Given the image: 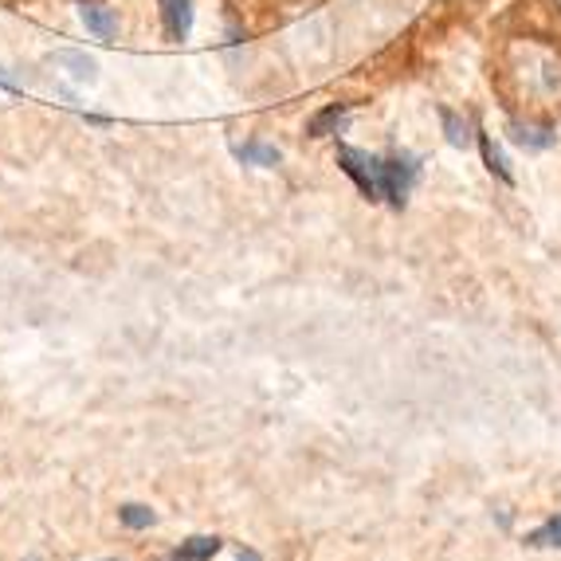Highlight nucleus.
I'll return each instance as SVG.
<instances>
[{
	"instance_id": "obj_1",
	"label": "nucleus",
	"mask_w": 561,
	"mask_h": 561,
	"mask_svg": "<svg viewBox=\"0 0 561 561\" xmlns=\"http://www.w3.org/2000/svg\"><path fill=\"white\" fill-rule=\"evenodd\" d=\"M337 165L362 188V197L385 201V205L401 208L409 201L412 185L421 178V165L409 153H393V158H377V153L354 150V146H342L337 150Z\"/></svg>"
},
{
	"instance_id": "obj_2",
	"label": "nucleus",
	"mask_w": 561,
	"mask_h": 561,
	"mask_svg": "<svg viewBox=\"0 0 561 561\" xmlns=\"http://www.w3.org/2000/svg\"><path fill=\"white\" fill-rule=\"evenodd\" d=\"M161 4V20H165V36L169 39H188L193 32V0H158Z\"/></svg>"
},
{
	"instance_id": "obj_3",
	"label": "nucleus",
	"mask_w": 561,
	"mask_h": 561,
	"mask_svg": "<svg viewBox=\"0 0 561 561\" xmlns=\"http://www.w3.org/2000/svg\"><path fill=\"white\" fill-rule=\"evenodd\" d=\"M79 20H83L87 32L99 39H114V32H118L114 12L106 9V4H94V0H79Z\"/></svg>"
},
{
	"instance_id": "obj_4",
	"label": "nucleus",
	"mask_w": 561,
	"mask_h": 561,
	"mask_svg": "<svg viewBox=\"0 0 561 561\" xmlns=\"http://www.w3.org/2000/svg\"><path fill=\"white\" fill-rule=\"evenodd\" d=\"M232 153L243 161V165H260V169H275L283 161V153L275 150V146H267V141H260V138L240 141V146H236Z\"/></svg>"
},
{
	"instance_id": "obj_5",
	"label": "nucleus",
	"mask_w": 561,
	"mask_h": 561,
	"mask_svg": "<svg viewBox=\"0 0 561 561\" xmlns=\"http://www.w3.org/2000/svg\"><path fill=\"white\" fill-rule=\"evenodd\" d=\"M511 138H515L523 150H550L553 146L550 126H530V122H511Z\"/></svg>"
},
{
	"instance_id": "obj_6",
	"label": "nucleus",
	"mask_w": 561,
	"mask_h": 561,
	"mask_svg": "<svg viewBox=\"0 0 561 561\" xmlns=\"http://www.w3.org/2000/svg\"><path fill=\"white\" fill-rule=\"evenodd\" d=\"M346 122V106L342 103H334V106H327V111H319L314 118L307 122V134L310 138H330V134H337V126Z\"/></svg>"
},
{
	"instance_id": "obj_7",
	"label": "nucleus",
	"mask_w": 561,
	"mask_h": 561,
	"mask_svg": "<svg viewBox=\"0 0 561 561\" xmlns=\"http://www.w3.org/2000/svg\"><path fill=\"white\" fill-rule=\"evenodd\" d=\"M216 553H220V538H188V542L173 553V561H208V558H216Z\"/></svg>"
},
{
	"instance_id": "obj_8",
	"label": "nucleus",
	"mask_w": 561,
	"mask_h": 561,
	"mask_svg": "<svg viewBox=\"0 0 561 561\" xmlns=\"http://www.w3.org/2000/svg\"><path fill=\"white\" fill-rule=\"evenodd\" d=\"M479 150H483L486 169H491V173H495L499 181H511V169H506L503 153H499V146L491 141V134H479Z\"/></svg>"
},
{
	"instance_id": "obj_9",
	"label": "nucleus",
	"mask_w": 561,
	"mask_h": 561,
	"mask_svg": "<svg viewBox=\"0 0 561 561\" xmlns=\"http://www.w3.org/2000/svg\"><path fill=\"white\" fill-rule=\"evenodd\" d=\"M526 546H538V550H542V546H561V515L546 518L538 530L526 534Z\"/></svg>"
},
{
	"instance_id": "obj_10",
	"label": "nucleus",
	"mask_w": 561,
	"mask_h": 561,
	"mask_svg": "<svg viewBox=\"0 0 561 561\" xmlns=\"http://www.w3.org/2000/svg\"><path fill=\"white\" fill-rule=\"evenodd\" d=\"M440 118H444V130H448V141L451 146H468L471 141V134H468V122L459 118L451 106H440Z\"/></svg>"
},
{
	"instance_id": "obj_11",
	"label": "nucleus",
	"mask_w": 561,
	"mask_h": 561,
	"mask_svg": "<svg viewBox=\"0 0 561 561\" xmlns=\"http://www.w3.org/2000/svg\"><path fill=\"white\" fill-rule=\"evenodd\" d=\"M118 515H122V523L134 526V530H146V526L158 523V515H153L150 506H138V503H126V506L118 511Z\"/></svg>"
},
{
	"instance_id": "obj_12",
	"label": "nucleus",
	"mask_w": 561,
	"mask_h": 561,
	"mask_svg": "<svg viewBox=\"0 0 561 561\" xmlns=\"http://www.w3.org/2000/svg\"><path fill=\"white\" fill-rule=\"evenodd\" d=\"M240 561H260V553H252V550H248V553H240Z\"/></svg>"
}]
</instances>
